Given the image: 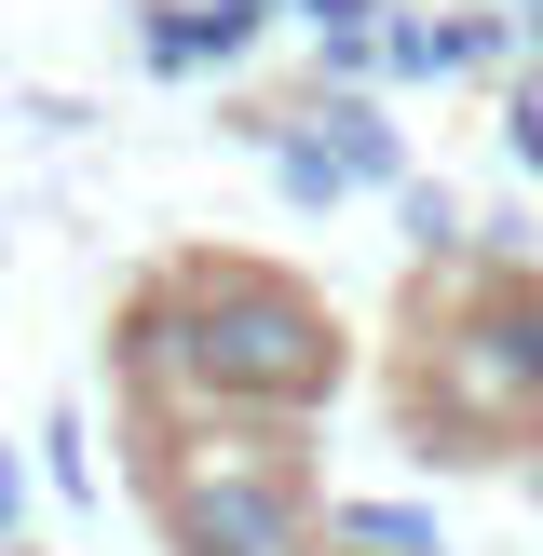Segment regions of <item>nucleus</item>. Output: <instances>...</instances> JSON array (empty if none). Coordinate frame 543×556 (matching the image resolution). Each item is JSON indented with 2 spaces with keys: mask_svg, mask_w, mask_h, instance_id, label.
Here are the masks:
<instances>
[{
  "mask_svg": "<svg viewBox=\"0 0 543 556\" xmlns=\"http://www.w3.org/2000/svg\"><path fill=\"white\" fill-rule=\"evenodd\" d=\"M177 367L204 380V394H244V407H299V394H326L340 340H326V313H313V299H286V286H244V271H217V286H204V313L177 326Z\"/></svg>",
  "mask_w": 543,
  "mask_h": 556,
  "instance_id": "1",
  "label": "nucleus"
},
{
  "mask_svg": "<svg viewBox=\"0 0 543 556\" xmlns=\"http://www.w3.org/2000/svg\"><path fill=\"white\" fill-rule=\"evenodd\" d=\"M177 543L190 556H299V476H190Z\"/></svg>",
  "mask_w": 543,
  "mask_h": 556,
  "instance_id": "2",
  "label": "nucleus"
},
{
  "mask_svg": "<svg viewBox=\"0 0 543 556\" xmlns=\"http://www.w3.org/2000/svg\"><path fill=\"white\" fill-rule=\"evenodd\" d=\"M489 367H503V394H543V299H489Z\"/></svg>",
  "mask_w": 543,
  "mask_h": 556,
  "instance_id": "3",
  "label": "nucleus"
},
{
  "mask_svg": "<svg viewBox=\"0 0 543 556\" xmlns=\"http://www.w3.org/2000/svg\"><path fill=\"white\" fill-rule=\"evenodd\" d=\"M0 530H14V476H0Z\"/></svg>",
  "mask_w": 543,
  "mask_h": 556,
  "instance_id": "4",
  "label": "nucleus"
}]
</instances>
